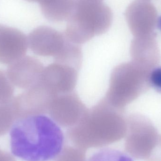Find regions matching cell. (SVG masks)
<instances>
[{"instance_id": "4", "label": "cell", "mask_w": 161, "mask_h": 161, "mask_svg": "<svg viewBox=\"0 0 161 161\" xmlns=\"http://www.w3.org/2000/svg\"><path fill=\"white\" fill-rule=\"evenodd\" d=\"M151 70L133 60L118 65L111 74L104 98L113 107L124 109L150 87Z\"/></svg>"}, {"instance_id": "15", "label": "cell", "mask_w": 161, "mask_h": 161, "mask_svg": "<svg viewBox=\"0 0 161 161\" xmlns=\"http://www.w3.org/2000/svg\"><path fill=\"white\" fill-rule=\"evenodd\" d=\"M54 59V62L70 65L80 70L82 61V50L79 45L69 41L62 52Z\"/></svg>"}, {"instance_id": "2", "label": "cell", "mask_w": 161, "mask_h": 161, "mask_svg": "<svg viewBox=\"0 0 161 161\" xmlns=\"http://www.w3.org/2000/svg\"><path fill=\"white\" fill-rule=\"evenodd\" d=\"M124 110L112 106L104 97L69 128L67 136L75 146L84 150L118 142L125 136L127 128Z\"/></svg>"}, {"instance_id": "19", "label": "cell", "mask_w": 161, "mask_h": 161, "mask_svg": "<svg viewBox=\"0 0 161 161\" xmlns=\"http://www.w3.org/2000/svg\"><path fill=\"white\" fill-rule=\"evenodd\" d=\"M14 89L6 73L0 70V104H6L13 99Z\"/></svg>"}, {"instance_id": "12", "label": "cell", "mask_w": 161, "mask_h": 161, "mask_svg": "<svg viewBox=\"0 0 161 161\" xmlns=\"http://www.w3.org/2000/svg\"><path fill=\"white\" fill-rule=\"evenodd\" d=\"M27 37L13 27L0 25V63L10 65L25 56Z\"/></svg>"}, {"instance_id": "1", "label": "cell", "mask_w": 161, "mask_h": 161, "mask_svg": "<svg viewBox=\"0 0 161 161\" xmlns=\"http://www.w3.org/2000/svg\"><path fill=\"white\" fill-rule=\"evenodd\" d=\"M12 154L25 161H49L59 155L64 137L58 125L44 115L17 120L10 130Z\"/></svg>"}, {"instance_id": "11", "label": "cell", "mask_w": 161, "mask_h": 161, "mask_svg": "<svg viewBox=\"0 0 161 161\" xmlns=\"http://www.w3.org/2000/svg\"><path fill=\"white\" fill-rule=\"evenodd\" d=\"M44 69L39 59L24 56L9 65L6 74L13 85L27 90L40 81Z\"/></svg>"}, {"instance_id": "14", "label": "cell", "mask_w": 161, "mask_h": 161, "mask_svg": "<svg viewBox=\"0 0 161 161\" xmlns=\"http://www.w3.org/2000/svg\"><path fill=\"white\" fill-rule=\"evenodd\" d=\"M39 3L44 17L53 22L67 20L73 9V0H41Z\"/></svg>"}, {"instance_id": "21", "label": "cell", "mask_w": 161, "mask_h": 161, "mask_svg": "<svg viewBox=\"0 0 161 161\" xmlns=\"http://www.w3.org/2000/svg\"><path fill=\"white\" fill-rule=\"evenodd\" d=\"M0 161H16L14 157L8 152L0 148Z\"/></svg>"}, {"instance_id": "22", "label": "cell", "mask_w": 161, "mask_h": 161, "mask_svg": "<svg viewBox=\"0 0 161 161\" xmlns=\"http://www.w3.org/2000/svg\"><path fill=\"white\" fill-rule=\"evenodd\" d=\"M157 26L161 31V16L159 17V18H158Z\"/></svg>"}, {"instance_id": "8", "label": "cell", "mask_w": 161, "mask_h": 161, "mask_svg": "<svg viewBox=\"0 0 161 161\" xmlns=\"http://www.w3.org/2000/svg\"><path fill=\"white\" fill-rule=\"evenodd\" d=\"M125 15L134 37L154 33L158 22V12L149 1L135 0L128 7Z\"/></svg>"}, {"instance_id": "7", "label": "cell", "mask_w": 161, "mask_h": 161, "mask_svg": "<svg viewBox=\"0 0 161 161\" xmlns=\"http://www.w3.org/2000/svg\"><path fill=\"white\" fill-rule=\"evenodd\" d=\"M87 109L77 93L73 91L56 96L48 114L58 125L70 128L80 121Z\"/></svg>"}, {"instance_id": "10", "label": "cell", "mask_w": 161, "mask_h": 161, "mask_svg": "<svg viewBox=\"0 0 161 161\" xmlns=\"http://www.w3.org/2000/svg\"><path fill=\"white\" fill-rule=\"evenodd\" d=\"M79 70L73 66L54 62L44 68L40 81L56 95L74 91Z\"/></svg>"}, {"instance_id": "20", "label": "cell", "mask_w": 161, "mask_h": 161, "mask_svg": "<svg viewBox=\"0 0 161 161\" xmlns=\"http://www.w3.org/2000/svg\"><path fill=\"white\" fill-rule=\"evenodd\" d=\"M150 87L161 94V67H154L150 71L149 76Z\"/></svg>"}, {"instance_id": "24", "label": "cell", "mask_w": 161, "mask_h": 161, "mask_svg": "<svg viewBox=\"0 0 161 161\" xmlns=\"http://www.w3.org/2000/svg\"><path fill=\"white\" fill-rule=\"evenodd\" d=\"M86 1H91V2H102L103 0H86Z\"/></svg>"}, {"instance_id": "6", "label": "cell", "mask_w": 161, "mask_h": 161, "mask_svg": "<svg viewBox=\"0 0 161 161\" xmlns=\"http://www.w3.org/2000/svg\"><path fill=\"white\" fill-rule=\"evenodd\" d=\"M56 95L39 81L11 101L17 120L48 114L51 103Z\"/></svg>"}, {"instance_id": "3", "label": "cell", "mask_w": 161, "mask_h": 161, "mask_svg": "<svg viewBox=\"0 0 161 161\" xmlns=\"http://www.w3.org/2000/svg\"><path fill=\"white\" fill-rule=\"evenodd\" d=\"M72 12L65 30L67 39L75 44L86 43L106 33L113 21L112 10L102 2L73 0Z\"/></svg>"}, {"instance_id": "18", "label": "cell", "mask_w": 161, "mask_h": 161, "mask_svg": "<svg viewBox=\"0 0 161 161\" xmlns=\"http://www.w3.org/2000/svg\"><path fill=\"white\" fill-rule=\"evenodd\" d=\"M85 150L76 146H66L55 161H85Z\"/></svg>"}, {"instance_id": "25", "label": "cell", "mask_w": 161, "mask_h": 161, "mask_svg": "<svg viewBox=\"0 0 161 161\" xmlns=\"http://www.w3.org/2000/svg\"><path fill=\"white\" fill-rule=\"evenodd\" d=\"M146 1H150V0H146Z\"/></svg>"}, {"instance_id": "23", "label": "cell", "mask_w": 161, "mask_h": 161, "mask_svg": "<svg viewBox=\"0 0 161 161\" xmlns=\"http://www.w3.org/2000/svg\"><path fill=\"white\" fill-rule=\"evenodd\" d=\"M25 1H28L29 2H40L41 0H25Z\"/></svg>"}, {"instance_id": "16", "label": "cell", "mask_w": 161, "mask_h": 161, "mask_svg": "<svg viewBox=\"0 0 161 161\" xmlns=\"http://www.w3.org/2000/svg\"><path fill=\"white\" fill-rule=\"evenodd\" d=\"M16 121L17 118L11 102L0 104V137L11 129Z\"/></svg>"}, {"instance_id": "9", "label": "cell", "mask_w": 161, "mask_h": 161, "mask_svg": "<svg viewBox=\"0 0 161 161\" xmlns=\"http://www.w3.org/2000/svg\"><path fill=\"white\" fill-rule=\"evenodd\" d=\"M30 50L40 56H57L69 40L65 34L52 27L41 26L32 31L27 37Z\"/></svg>"}, {"instance_id": "13", "label": "cell", "mask_w": 161, "mask_h": 161, "mask_svg": "<svg viewBox=\"0 0 161 161\" xmlns=\"http://www.w3.org/2000/svg\"><path fill=\"white\" fill-rule=\"evenodd\" d=\"M130 52L133 61L150 69L156 67L159 61L160 54L156 34L134 37Z\"/></svg>"}, {"instance_id": "17", "label": "cell", "mask_w": 161, "mask_h": 161, "mask_svg": "<svg viewBox=\"0 0 161 161\" xmlns=\"http://www.w3.org/2000/svg\"><path fill=\"white\" fill-rule=\"evenodd\" d=\"M88 161H133L123 152L112 148H105L96 152Z\"/></svg>"}, {"instance_id": "5", "label": "cell", "mask_w": 161, "mask_h": 161, "mask_svg": "<svg viewBox=\"0 0 161 161\" xmlns=\"http://www.w3.org/2000/svg\"><path fill=\"white\" fill-rule=\"evenodd\" d=\"M125 149L130 156L145 161H161V134L143 115L127 118Z\"/></svg>"}]
</instances>
